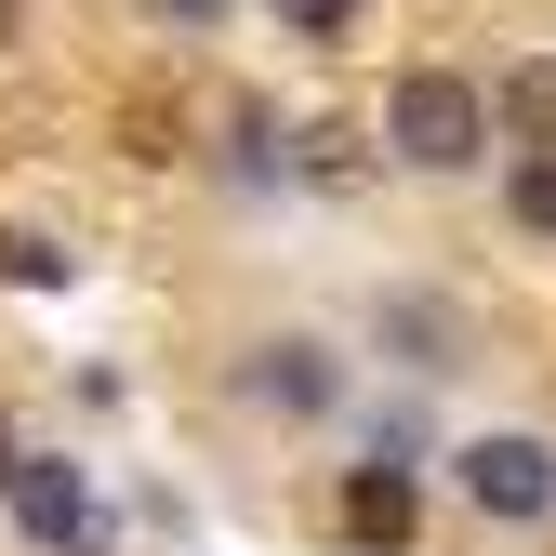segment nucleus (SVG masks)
<instances>
[{"label":"nucleus","instance_id":"f257e3e1","mask_svg":"<svg viewBox=\"0 0 556 556\" xmlns=\"http://www.w3.org/2000/svg\"><path fill=\"white\" fill-rule=\"evenodd\" d=\"M384 160L397 173H477L491 160V93L464 80V66H397V93H384Z\"/></svg>","mask_w":556,"mask_h":556},{"label":"nucleus","instance_id":"f03ea898","mask_svg":"<svg viewBox=\"0 0 556 556\" xmlns=\"http://www.w3.org/2000/svg\"><path fill=\"white\" fill-rule=\"evenodd\" d=\"M0 504H14V530H27L40 556H106V504H93V464H66V451H27Z\"/></svg>","mask_w":556,"mask_h":556},{"label":"nucleus","instance_id":"7ed1b4c3","mask_svg":"<svg viewBox=\"0 0 556 556\" xmlns=\"http://www.w3.org/2000/svg\"><path fill=\"white\" fill-rule=\"evenodd\" d=\"M451 477L477 517H556V438H530V425H477L451 451Z\"/></svg>","mask_w":556,"mask_h":556},{"label":"nucleus","instance_id":"20e7f679","mask_svg":"<svg viewBox=\"0 0 556 556\" xmlns=\"http://www.w3.org/2000/svg\"><path fill=\"white\" fill-rule=\"evenodd\" d=\"M239 384H252L265 410H292V425H318V410H344V344H331V331H265Z\"/></svg>","mask_w":556,"mask_h":556},{"label":"nucleus","instance_id":"39448f33","mask_svg":"<svg viewBox=\"0 0 556 556\" xmlns=\"http://www.w3.org/2000/svg\"><path fill=\"white\" fill-rule=\"evenodd\" d=\"M410 517H425V477H410L397 451L344 464V530H358V543H410Z\"/></svg>","mask_w":556,"mask_h":556},{"label":"nucleus","instance_id":"423d86ee","mask_svg":"<svg viewBox=\"0 0 556 556\" xmlns=\"http://www.w3.org/2000/svg\"><path fill=\"white\" fill-rule=\"evenodd\" d=\"M491 119H517V160H530V147H556V53H530V66H517V80L491 93Z\"/></svg>","mask_w":556,"mask_h":556},{"label":"nucleus","instance_id":"0eeeda50","mask_svg":"<svg viewBox=\"0 0 556 556\" xmlns=\"http://www.w3.org/2000/svg\"><path fill=\"white\" fill-rule=\"evenodd\" d=\"M0 278H14V292H66V278H80V252H53V239H27V226H0Z\"/></svg>","mask_w":556,"mask_h":556},{"label":"nucleus","instance_id":"6e6552de","mask_svg":"<svg viewBox=\"0 0 556 556\" xmlns=\"http://www.w3.org/2000/svg\"><path fill=\"white\" fill-rule=\"evenodd\" d=\"M504 213H517L530 239H556V147H530V160L504 173Z\"/></svg>","mask_w":556,"mask_h":556},{"label":"nucleus","instance_id":"1a4fd4ad","mask_svg":"<svg viewBox=\"0 0 556 556\" xmlns=\"http://www.w3.org/2000/svg\"><path fill=\"white\" fill-rule=\"evenodd\" d=\"M384 344H425V371H451V305H410V292H384Z\"/></svg>","mask_w":556,"mask_h":556},{"label":"nucleus","instance_id":"9d476101","mask_svg":"<svg viewBox=\"0 0 556 556\" xmlns=\"http://www.w3.org/2000/svg\"><path fill=\"white\" fill-rule=\"evenodd\" d=\"M265 14L292 27V40H344V27H358V0H265Z\"/></svg>","mask_w":556,"mask_h":556},{"label":"nucleus","instance_id":"9b49d317","mask_svg":"<svg viewBox=\"0 0 556 556\" xmlns=\"http://www.w3.org/2000/svg\"><path fill=\"white\" fill-rule=\"evenodd\" d=\"M160 14H173V27H213V14H226V0H160Z\"/></svg>","mask_w":556,"mask_h":556},{"label":"nucleus","instance_id":"f8f14e48","mask_svg":"<svg viewBox=\"0 0 556 556\" xmlns=\"http://www.w3.org/2000/svg\"><path fill=\"white\" fill-rule=\"evenodd\" d=\"M14 464H27V451H14V425H0V491H14Z\"/></svg>","mask_w":556,"mask_h":556}]
</instances>
